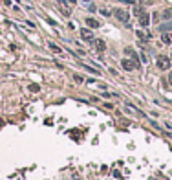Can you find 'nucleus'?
I'll use <instances>...</instances> for the list:
<instances>
[{"label": "nucleus", "mask_w": 172, "mask_h": 180, "mask_svg": "<svg viewBox=\"0 0 172 180\" xmlns=\"http://www.w3.org/2000/svg\"><path fill=\"white\" fill-rule=\"evenodd\" d=\"M114 15H115V19L121 20L123 24H128V20H130V13L125 11V9H114Z\"/></svg>", "instance_id": "nucleus-1"}, {"label": "nucleus", "mask_w": 172, "mask_h": 180, "mask_svg": "<svg viewBox=\"0 0 172 180\" xmlns=\"http://www.w3.org/2000/svg\"><path fill=\"white\" fill-rule=\"evenodd\" d=\"M170 57H165V55H159L157 57V68L159 70H169L170 68Z\"/></svg>", "instance_id": "nucleus-2"}, {"label": "nucleus", "mask_w": 172, "mask_h": 180, "mask_svg": "<svg viewBox=\"0 0 172 180\" xmlns=\"http://www.w3.org/2000/svg\"><path fill=\"white\" fill-rule=\"evenodd\" d=\"M57 6H59V9H60V13H62L64 17H70V13H72V9H70V6H68V0H57Z\"/></svg>", "instance_id": "nucleus-3"}, {"label": "nucleus", "mask_w": 172, "mask_h": 180, "mask_svg": "<svg viewBox=\"0 0 172 180\" xmlns=\"http://www.w3.org/2000/svg\"><path fill=\"white\" fill-rule=\"evenodd\" d=\"M125 53L130 57V59L134 61V64H135V68H139V57H137V53H135V50L134 48H130V46H126L125 48Z\"/></svg>", "instance_id": "nucleus-4"}, {"label": "nucleus", "mask_w": 172, "mask_h": 180, "mask_svg": "<svg viewBox=\"0 0 172 180\" xmlns=\"http://www.w3.org/2000/svg\"><path fill=\"white\" fill-rule=\"evenodd\" d=\"M81 37H82V39L84 40H88V42H94V33H92V30H86V28H84V30H81Z\"/></svg>", "instance_id": "nucleus-5"}, {"label": "nucleus", "mask_w": 172, "mask_h": 180, "mask_svg": "<svg viewBox=\"0 0 172 180\" xmlns=\"http://www.w3.org/2000/svg\"><path fill=\"white\" fill-rule=\"evenodd\" d=\"M139 24H141L143 28H147V26L150 24V17H148V13H147V11L139 15Z\"/></svg>", "instance_id": "nucleus-6"}, {"label": "nucleus", "mask_w": 172, "mask_h": 180, "mask_svg": "<svg viewBox=\"0 0 172 180\" xmlns=\"http://www.w3.org/2000/svg\"><path fill=\"white\" fill-rule=\"evenodd\" d=\"M157 30H159V33H169V31H172V20L170 22H165V24H159Z\"/></svg>", "instance_id": "nucleus-7"}, {"label": "nucleus", "mask_w": 172, "mask_h": 180, "mask_svg": "<svg viewBox=\"0 0 172 180\" xmlns=\"http://www.w3.org/2000/svg\"><path fill=\"white\" fill-rule=\"evenodd\" d=\"M121 66H123L125 70H128V72L135 68V64H134V61H132V59H123V61H121Z\"/></svg>", "instance_id": "nucleus-8"}, {"label": "nucleus", "mask_w": 172, "mask_h": 180, "mask_svg": "<svg viewBox=\"0 0 172 180\" xmlns=\"http://www.w3.org/2000/svg\"><path fill=\"white\" fill-rule=\"evenodd\" d=\"M86 26H90V28H94V30H95V28L101 26V22L95 20V19H92V17H88V19H86Z\"/></svg>", "instance_id": "nucleus-9"}, {"label": "nucleus", "mask_w": 172, "mask_h": 180, "mask_svg": "<svg viewBox=\"0 0 172 180\" xmlns=\"http://www.w3.org/2000/svg\"><path fill=\"white\" fill-rule=\"evenodd\" d=\"M95 42V48H97V52H104L106 50V44H104V40H101V39H95L94 40Z\"/></svg>", "instance_id": "nucleus-10"}, {"label": "nucleus", "mask_w": 172, "mask_h": 180, "mask_svg": "<svg viewBox=\"0 0 172 180\" xmlns=\"http://www.w3.org/2000/svg\"><path fill=\"white\" fill-rule=\"evenodd\" d=\"M161 40H163L165 44H170V42H172V37L169 35V33H161Z\"/></svg>", "instance_id": "nucleus-11"}, {"label": "nucleus", "mask_w": 172, "mask_h": 180, "mask_svg": "<svg viewBox=\"0 0 172 180\" xmlns=\"http://www.w3.org/2000/svg\"><path fill=\"white\" fill-rule=\"evenodd\" d=\"M50 48L55 52V53H62V50H60V46H57V44H53V42H50Z\"/></svg>", "instance_id": "nucleus-12"}, {"label": "nucleus", "mask_w": 172, "mask_h": 180, "mask_svg": "<svg viewBox=\"0 0 172 180\" xmlns=\"http://www.w3.org/2000/svg\"><path fill=\"white\" fill-rule=\"evenodd\" d=\"M161 17H163V19H172V7H170V9H165Z\"/></svg>", "instance_id": "nucleus-13"}, {"label": "nucleus", "mask_w": 172, "mask_h": 180, "mask_svg": "<svg viewBox=\"0 0 172 180\" xmlns=\"http://www.w3.org/2000/svg\"><path fill=\"white\" fill-rule=\"evenodd\" d=\"M86 66V64H84ZM86 70L90 72V74H94V76H99V70H95V68H92V66H86Z\"/></svg>", "instance_id": "nucleus-14"}, {"label": "nucleus", "mask_w": 172, "mask_h": 180, "mask_svg": "<svg viewBox=\"0 0 172 180\" xmlns=\"http://www.w3.org/2000/svg\"><path fill=\"white\" fill-rule=\"evenodd\" d=\"M28 88H29L31 92H38V90H40V86H38V85H29Z\"/></svg>", "instance_id": "nucleus-15"}, {"label": "nucleus", "mask_w": 172, "mask_h": 180, "mask_svg": "<svg viewBox=\"0 0 172 180\" xmlns=\"http://www.w3.org/2000/svg\"><path fill=\"white\" fill-rule=\"evenodd\" d=\"M141 13H143V9H141V7H135V9H134V15H137V17H139Z\"/></svg>", "instance_id": "nucleus-16"}, {"label": "nucleus", "mask_w": 172, "mask_h": 180, "mask_svg": "<svg viewBox=\"0 0 172 180\" xmlns=\"http://www.w3.org/2000/svg\"><path fill=\"white\" fill-rule=\"evenodd\" d=\"M137 37H139V39H147V35H145V33H143V31H141V30H139V31H137Z\"/></svg>", "instance_id": "nucleus-17"}, {"label": "nucleus", "mask_w": 172, "mask_h": 180, "mask_svg": "<svg viewBox=\"0 0 172 180\" xmlns=\"http://www.w3.org/2000/svg\"><path fill=\"white\" fill-rule=\"evenodd\" d=\"M101 13H103L104 17H110V11H108V9H101Z\"/></svg>", "instance_id": "nucleus-18"}, {"label": "nucleus", "mask_w": 172, "mask_h": 180, "mask_svg": "<svg viewBox=\"0 0 172 180\" xmlns=\"http://www.w3.org/2000/svg\"><path fill=\"white\" fill-rule=\"evenodd\" d=\"M73 79H75L77 83H82V77H81V76H77V74H75V76H73Z\"/></svg>", "instance_id": "nucleus-19"}, {"label": "nucleus", "mask_w": 172, "mask_h": 180, "mask_svg": "<svg viewBox=\"0 0 172 180\" xmlns=\"http://www.w3.org/2000/svg\"><path fill=\"white\" fill-rule=\"evenodd\" d=\"M121 2H126V4H135V0H121Z\"/></svg>", "instance_id": "nucleus-20"}, {"label": "nucleus", "mask_w": 172, "mask_h": 180, "mask_svg": "<svg viewBox=\"0 0 172 180\" xmlns=\"http://www.w3.org/2000/svg\"><path fill=\"white\" fill-rule=\"evenodd\" d=\"M68 4H72V6H73V4H77V0H68Z\"/></svg>", "instance_id": "nucleus-21"}, {"label": "nucleus", "mask_w": 172, "mask_h": 180, "mask_svg": "<svg viewBox=\"0 0 172 180\" xmlns=\"http://www.w3.org/2000/svg\"><path fill=\"white\" fill-rule=\"evenodd\" d=\"M169 83H170V85H172V72H170V74H169Z\"/></svg>", "instance_id": "nucleus-22"}, {"label": "nucleus", "mask_w": 172, "mask_h": 180, "mask_svg": "<svg viewBox=\"0 0 172 180\" xmlns=\"http://www.w3.org/2000/svg\"><path fill=\"white\" fill-rule=\"evenodd\" d=\"M170 61H172V53H170Z\"/></svg>", "instance_id": "nucleus-23"}]
</instances>
